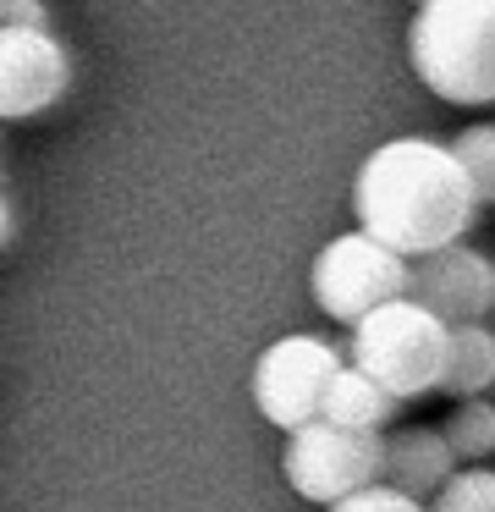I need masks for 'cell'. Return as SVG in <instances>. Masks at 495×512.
I'll return each mask as SVG.
<instances>
[{
	"label": "cell",
	"mask_w": 495,
	"mask_h": 512,
	"mask_svg": "<svg viewBox=\"0 0 495 512\" xmlns=\"http://www.w3.org/2000/svg\"><path fill=\"white\" fill-rule=\"evenodd\" d=\"M352 210H358V232H369L402 259L462 243L479 221V199L457 155L435 138H391L374 149L352 182Z\"/></svg>",
	"instance_id": "6da1fadb"
},
{
	"label": "cell",
	"mask_w": 495,
	"mask_h": 512,
	"mask_svg": "<svg viewBox=\"0 0 495 512\" xmlns=\"http://www.w3.org/2000/svg\"><path fill=\"white\" fill-rule=\"evenodd\" d=\"M407 56L451 105H495V0H418Z\"/></svg>",
	"instance_id": "7a4b0ae2"
},
{
	"label": "cell",
	"mask_w": 495,
	"mask_h": 512,
	"mask_svg": "<svg viewBox=\"0 0 495 512\" xmlns=\"http://www.w3.org/2000/svg\"><path fill=\"white\" fill-rule=\"evenodd\" d=\"M451 325L435 320L429 309H418L413 298H391L380 309L352 320V364L385 386L396 402L429 397L440 386V364H446Z\"/></svg>",
	"instance_id": "3957f363"
},
{
	"label": "cell",
	"mask_w": 495,
	"mask_h": 512,
	"mask_svg": "<svg viewBox=\"0 0 495 512\" xmlns=\"http://www.w3.org/2000/svg\"><path fill=\"white\" fill-rule=\"evenodd\" d=\"M286 479L303 501H341L352 490L380 479L385 435L380 430H347L330 419H308L297 430H286Z\"/></svg>",
	"instance_id": "277c9868"
},
{
	"label": "cell",
	"mask_w": 495,
	"mask_h": 512,
	"mask_svg": "<svg viewBox=\"0 0 495 512\" xmlns=\"http://www.w3.org/2000/svg\"><path fill=\"white\" fill-rule=\"evenodd\" d=\"M308 287H314V303L330 320L352 325L358 314L380 309V303L407 298V259L374 243L369 232H341L319 248Z\"/></svg>",
	"instance_id": "5b68a950"
},
{
	"label": "cell",
	"mask_w": 495,
	"mask_h": 512,
	"mask_svg": "<svg viewBox=\"0 0 495 512\" xmlns=\"http://www.w3.org/2000/svg\"><path fill=\"white\" fill-rule=\"evenodd\" d=\"M336 347L319 336H281L259 353L253 364V408L275 424V430H297V424L319 419V397H325L330 375H336Z\"/></svg>",
	"instance_id": "8992f818"
},
{
	"label": "cell",
	"mask_w": 495,
	"mask_h": 512,
	"mask_svg": "<svg viewBox=\"0 0 495 512\" xmlns=\"http://www.w3.org/2000/svg\"><path fill=\"white\" fill-rule=\"evenodd\" d=\"M407 298L446 325H473L495 314V259L468 243H446L407 259Z\"/></svg>",
	"instance_id": "52a82bcc"
},
{
	"label": "cell",
	"mask_w": 495,
	"mask_h": 512,
	"mask_svg": "<svg viewBox=\"0 0 495 512\" xmlns=\"http://www.w3.org/2000/svg\"><path fill=\"white\" fill-rule=\"evenodd\" d=\"M66 83H72V61L50 28L0 23V122H28L50 111Z\"/></svg>",
	"instance_id": "ba28073f"
},
{
	"label": "cell",
	"mask_w": 495,
	"mask_h": 512,
	"mask_svg": "<svg viewBox=\"0 0 495 512\" xmlns=\"http://www.w3.org/2000/svg\"><path fill=\"white\" fill-rule=\"evenodd\" d=\"M451 474H457V452H451V441L435 424H407V430H396L391 441H385L380 479L396 485L402 496L424 501V496H435Z\"/></svg>",
	"instance_id": "9c48e42d"
},
{
	"label": "cell",
	"mask_w": 495,
	"mask_h": 512,
	"mask_svg": "<svg viewBox=\"0 0 495 512\" xmlns=\"http://www.w3.org/2000/svg\"><path fill=\"white\" fill-rule=\"evenodd\" d=\"M396 413V397L385 386H374L358 364H336L325 397H319V419L347 424V430H385Z\"/></svg>",
	"instance_id": "30bf717a"
},
{
	"label": "cell",
	"mask_w": 495,
	"mask_h": 512,
	"mask_svg": "<svg viewBox=\"0 0 495 512\" xmlns=\"http://www.w3.org/2000/svg\"><path fill=\"white\" fill-rule=\"evenodd\" d=\"M495 386V331L484 320L473 325H451L446 342V364H440V386L446 397H479Z\"/></svg>",
	"instance_id": "8fae6325"
},
{
	"label": "cell",
	"mask_w": 495,
	"mask_h": 512,
	"mask_svg": "<svg viewBox=\"0 0 495 512\" xmlns=\"http://www.w3.org/2000/svg\"><path fill=\"white\" fill-rule=\"evenodd\" d=\"M440 435L451 441V452H457L462 463H484V457H495V402L462 397L457 408H451V419H446Z\"/></svg>",
	"instance_id": "7c38bea8"
},
{
	"label": "cell",
	"mask_w": 495,
	"mask_h": 512,
	"mask_svg": "<svg viewBox=\"0 0 495 512\" xmlns=\"http://www.w3.org/2000/svg\"><path fill=\"white\" fill-rule=\"evenodd\" d=\"M451 155H457L462 177H468L473 199L479 204H495V122H473L451 138Z\"/></svg>",
	"instance_id": "4fadbf2b"
},
{
	"label": "cell",
	"mask_w": 495,
	"mask_h": 512,
	"mask_svg": "<svg viewBox=\"0 0 495 512\" xmlns=\"http://www.w3.org/2000/svg\"><path fill=\"white\" fill-rule=\"evenodd\" d=\"M424 512H495V468H462L429 496Z\"/></svg>",
	"instance_id": "5bb4252c"
},
{
	"label": "cell",
	"mask_w": 495,
	"mask_h": 512,
	"mask_svg": "<svg viewBox=\"0 0 495 512\" xmlns=\"http://www.w3.org/2000/svg\"><path fill=\"white\" fill-rule=\"evenodd\" d=\"M330 512H424V501H413V496H402L396 485H380V479H374V485L330 501Z\"/></svg>",
	"instance_id": "9a60e30c"
},
{
	"label": "cell",
	"mask_w": 495,
	"mask_h": 512,
	"mask_svg": "<svg viewBox=\"0 0 495 512\" xmlns=\"http://www.w3.org/2000/svg\"><path fill=\"white\" fill-rule=\"evenodd\" d=\"M0 23H11V28H50V6H44V0H0Z\"/></svg>",
	"instance_id": "2e32d148"
},
{
	"label": "cell",
	"mask_w": 495,
	"mask_h": 512,
	"mask_svg": "<svg viewBox=\"0 0 495 512\" xmlns=\"http://www.w3.org/2000/svg\"><path fill=\"white\" fill-rule=\"evenodd\" d=\"M6 237H11V204H6V193H0V248H6Z\"/></svg>",
	"instance_id": "e0dca14e"
},
{
	"label": "cell",
	"mask_w": 495,
	"mask_h": 512,
	"mask_svg": "<svg viewBox=\"0 0 495 512\" xmlns=\"http://www.w3.org/2000/svg\"><path fill=\"white\" fill-rule=\"evenodd\" d=\"M0 182H6V177H0Z\"/></svg>",
	"instance_id": "ac0fdd59"
}]
</instances>
